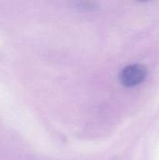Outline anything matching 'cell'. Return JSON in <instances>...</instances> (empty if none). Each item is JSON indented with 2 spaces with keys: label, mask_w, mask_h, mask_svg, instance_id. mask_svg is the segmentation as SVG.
Segmentation results:
<instances>
[{
  "label": "cell",
  "mask_w": 159,
  "mask_h": 160,
  "mask_svg": "<svg viewBox=\"0 0 159 160\" xmlns=\"http://www.w3.org/2000/svg\"><path fill=\"white\" fill-rule=\"evenodd\" d=\"M147 68L141 64L129 65L120 73V82L126 87H135L142 84L147 77Z\"/></svg>",
  "instance_id": "1"
}]
</instances>
